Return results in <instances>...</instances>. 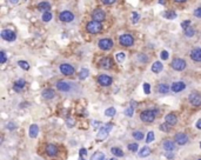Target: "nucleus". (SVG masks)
Returning a JSON list of instances; mask_svg holds the SVG:
<instances>
[{"mask_svg":"<svg viewBox=\"0 0 201 160\" xmlns=\"http://www.w3.org/2000/svg\"><path fill=\"white\" fill-rule=\"evenodd\" d=\"M159 113V109L154 108V109H145L140 113V119L142 120L144 122H147V124H151L155 120V117L157 114Z\"/></svg>","mask_w":201,"mask_h":160,"instance_id":"f257e3e1","label":"nucleus"},{"mask_svg":"<svg viewBox=\"0 0 201 160\" xmlns=\"http://www.w3.org/2000/svg\"><path fill=\"white\" fill-rule=\"evenodd\" d=\"M112 128H113V124H112V122L105 124V125L99 130V133L96 134V141L99 143V141L105 140V139L108 137V134H109V132H111Z\"/></svg>","mask_w":201,"mask_h":160,"instance_id":"f03ea898","label":"nucleus"},{"mask_svg":"<svg viewBox=\"0 0 201 160\" xmlns=\"http://www.w3.org/2000/svg\"><path fill=\"white\" fill-rule=\"evenodd\" d=\"M86 31L91 34H99L102 31V24L100 21H95V20H91L87 23L86 25Z\"/></svg>","mask_w":201,"mask_h":160,"instance_id":"7ed1b4c3","label":"nucleus"},{"mask_svg":"<svg viewBox=\"0 0 201 160\" xmlns=\"http://www.w3.org/2000/svg\"><path fill=\"white\" fill-rule=\"evenodd\" d=\"M113 46H114V42L109 38H102L98 41V47L102 51H109L111 48H113Z\"/></svg>","mask_w":201,"mask_h":160,"instance_id":"20e7f679","label":"nucleus"},{"mask_svg":"<svg viewBox=\"0 0 201 160\" xmlns=\"http://www.w3.org/2000/svg\"><path fill=\"white\" fill-rule=\"evenodd\" d=\"M186 66H187L186 61H185L184 59H181V58H175V59H173V61L171 63V67H172L174 71H178V72L184 71V69L186 68Z\"/></svg>","mask_w":201,"mask_h":160,"instance_id":"39448f33","label":"nucleus"},{"mask_svg":"<svg viewBox=\"0 0 201 160\" xmlns=\"http://www.w3.org/2000/svg\"><path fill=\"white\" fill-rule=\"evenodd\" d=\"M119 42H120L121 46H125V47H129V46H132L134 44V38L133 35H131V34H122L119 37Z\"/></svg>","mask_w":201,"mask_h":160,"instance_id":"423d86ee","label":"nucleus"},{"mask_svg":"<svg viewBox=\"0 0 201 160\" xmlns=\"http://www.w3.org/2000/svg\"><path fill=\"white\" fill-rule=\"evenodd\" d=\"M1 38L4 40H6V41L12 42V41H14V40L17 39V34H15V32L12 31V29L5 28V29L1 31Z\"/></svg>","mask_w":201,"mask_h":160,"instance_id":"0eeeda50","label":"nucleus"},{"mask_svg":"<svg viewBox=\"0 0 201 160\" xmlns=\"http://www.w3.org/2000/svg\"><path fill=\"white\" fill-rule=\"evenodd\" d=\"M91 17H92V20L102 23L105 20V18H106V13L101 8H95L93 12H92V14H91Z\"/></svg>","mask_w":201,"mask_h":160,"instance_id":"6e6552de","label":"nucleus"},{"mask_svg":"<svg viewBox=\"0 0 201 160\" xmlns=\"http://www.w3.org/2000/svg\"><path fill=\"white\" fill-rule=\"evenodd\" d=\"M188 100H189L190 105H193V106H201V94L198 92H192L188 97Z\"/></svg>","mask_w":201,"mask_h":160,"instance_id":"1a4fd4ad","label":"nucleus"},{"mask_svg":"<svg viewBox=\"0 0 201 160\" xmlns=\"http://www.w3.org/2000/svg\"><path fill=\"white\" fill-rule=\"evenodd\" d=\"M174 141L179 146H184L188 143V135L184 132H179L174 135Z\"/></svg>","mask_w":201,"mask_h":160,"instance_id":"9d476101","label":"nucleus"},{"mask_svg":"<svg viewBox=\"0 0 201 160\" xmlns=\"http://www.w3.org/2000/svg\"><path fill=\"white\" fill-rule=\"evenodd\" d=\"M73 85H74V84H72V82L60 80V81L56 82V88H58L59 91H61V92H71Z\"/></svg>","mask_w":201,"mask_h":160,"instance_id":"9b49d317","label":"nucleus"},{"mask_svg":"<svg viewBox=\"0 0 201 160\" xmlns=\"http://www.w3.org/2000/svg\"><path fill=\"white\" fill-rule=\"evenodd\" d=\"M59 69H60V72L64 74V75H72V74H74V67L72 66L71 64H66V63H64V64H61L60 66H59Z\"/></svg>","mask_w":201,"mask_h":160,"instance_id":"f8f14e48","label":"nucleus"},{"mask_svg":"<svg viewBox=\"0 0 201 160\" xmlns=\"http://www.w3.org/2000/svg\"><path fill=\"white\" fill-rule=\"evenodd\" d=\"M98 82H99V85H101V86H104V87H107V86H111L112 85V82H113V79L107 75V74H100L99 77H98Z\"/></svg>","mask_w":201,"mask_h":160,"instance_id":"ddd939ff","label":"nucleus"},{"mask_svg":"<svg viewBox=\"0 0 201 160\" xmlns=\"http://www.w3.org/2000/svg\"><path fill=\"white\" fill-rule=\"evenodd\" d=\"M59 19L62 23H72L74 20V14L69 11H62L59 14Z\"/></svg>","mask_w":201,"mask_h":160,"instance_id":"4468645a","label":"nucleus"},{"mask_svg":"<svg viewBox=\"0 0 201 160\" xmlns=\"http://www.w3.org/2000/svg\"><path fill=\"white\" fill-rule=\"evenodd\" d=\"M99 67L104 69H109L113 67V60L111 57H105L99 61Z\"/></svg>","mask_w":201,"mask_h":160,"instance_id":"2eb2a0df","label":"nucleus"},{"mask_svg":"<svg viewBox=\"0 0 201 160\" xmlns=\"http://www.w3.org/2000/svg\"><path fill=\"white\" fill-rule=\"evenodd\" d=\"M186 88V84L184 81H175L171 85V90L174 92V93H179V92H182Z\"/></svg>","mask_w":201,"mask_h":160,"instance_id":"dca6fc26","label":"nucleus"},{"mask_svg":"<svg viewBox=\"0 0 201 160\" xmlns=\"http://www.w3.org/2000/svg\"><path fill=\"white\" fill-rule=\"evenodd\" d=\"M190 59L194 60V61H198V63H201V47H195L190 51Z\"/></svg>","mask_w":201,"mask_h":160,"instance_id":"f3484780","label":"nucleus"},{"mask_svg":"<svg viewBox=\"0 0 201 160\" xmlns=\"http://www.w3.org/2000/svg\"><path fill=\"white\" fill-rule=\"evenodd\" d=\"M41 95H42L44 99L51 100V99H53L54 97H55V92H54V90H52V88H45L41 92Z\"/></svg>","mask_w":201,"mask_h":160,"instance_id":"a211bd4d","label":"nucleus"},{"mask_svg":"<svg viewBox=\"0 0 201 160\" xmlns=\"http://www.w3.org/2000/svg\"><path fill=\"white\" fill-rule=\"evenodd\" d=\"M46 153L48 157H55L58 154V147L53 145V144H50L46 146Z\"/></svg>","mask_w":201,"mask_h":160,"instance_id":"6ab92c4d","label":"nucleus"},{"mask_svg":"<svg viewBox=\"0 0 201 160\" xmlns=\"http://www.w3.org/2000/svg\"><path fill=\"white\" fill-rule=\"evenodd\" d=\"M26 86V81L24 79H19V80H17L15 82H14V85H13V88H14V91L15 92H20L24 87Z\"/></svg>","mask_w":201,"mask_h":160,"instance_id":"aec40b11","label":"nucleus"},{"mask_svg":"<svg viewBox=\"0 0 201 160\" xmlns=\"http://www.w3.org/2000/svg\"><path fill=\"white\" fill-rule=\"evenodd\" d=\"M162 146H163V149L166 152H172V151L175 149V144L172 140H165L163 144H162Z\"/></svg>","mask_w":201,"mask_h":160,"instance_id":"412c9836","label":"nucleus"},{"mask_svg":"<svg viewBox=\"0 0 201 160\" xmlns=\"http://www.w3.org/2000/svg\"><path fill=\"white\" fill-rule=\"evenodd\" d=\"M165 121H166L167 124H169L171 126H174V125H176V122H178V118H176L175 114L169 113V114H167V115L165 117Z\"/></svg>","mask_w":201,"mask_h":160,"instance_id":"4be33fe9","label":"nucleus"},{"mask_svg":"<svg viewBox=\"0 0 201 160\" xmlns=\"http://www.w3.org/2000/svg\"><path fill=\"white\" fill-rule=\"evenodd\" d=\"M169 90H171V87L167 84H159L158 85V92L160 94H168Z\"/></svg>","mask_w":201,"mask_h":160,"instance_id":"5701e85b","label":"nucleus"},{"mask_svg":"<svg viewBox=\"0 0 201 160\" xmlns=\"http://www.w3.org/2000/svg\"><path fill=\"white\" fill-rule=\"evenodd\" d=\"M38 134H39V127H38V125L32 124L29 126V137L31 138H37Z\"/></svg>","mask_w":201,"mask_h":160,"instance_id":"b1692460","label":"nucleus"},{"mask_svg":"<svg viewBox=\"0 0 201 160\" xmlns=\"http://www.w3.org/2000/svg\"><path fill=\"white\" fill-rule=\"evenodd\" d=\"M38 10L39 11H42V12H46V11H50L51 10V4L48 1H41L38 4Z\"/></svg>","mask_w":201,"mask_h":160,"instance_id":"393cba45","label":"nucleus"},{"mask_svg":"<svg viewBox=\"0 0 201 160\" xmlns=\"http://www.w3.org/2000/svg\"><path fill=\"white\" fill-rule=\"evenodd\" d=\"M152 72L153 73H160L161 71L163 69V65H162V63L160 61H155V63H153V65H152Z\"/></svg>","mask_w":201,"mask_h":160,"instance_id":"a878e982","label":"nucleus"},{"mask_svg":"<svg viewBox=\"0 0 201 160\" xmlns=\"http://www.w3.org/2000/svg\"><path fill=\"white\" fill-rule=\"evenodd\" d=\"M151 154V148L148 146H145L141 148V151L139 152V157L140 158H146V157H148Z\"/></svg>","mask_w":201,"mask_h":160,"instance_id":"bb28decb","label":"nucleus"},{"mask_svg":"<svg viewBox=\"0 0 201 160\" xmlns=\"http://www.w3.org/2000/svg\"><path fill=\"white\" fill-rule=\"evenodd\" d=\"M111 153L113 155H115V157H123V152L119 147H112L111 148Z\"/></svg>","mask_w":201,"mask_h":160,"instance_id":"cd10ccee","label":"nucleus"},{"mask_svg":"<svg viewBox=\"0 0 201 160\" xmlns=\"http://www.w3.org/2000/svg\"><path fill=\"white\" fill-rule=\"evenodd\" d=\"M163 17L166 19H168V20H172V19H175L178 15H176V13H175L174 11H165L163 12Z\"/></svg>","mask_w":201,"mask_h":160,"instance_id":"c85d7f7f","label":"nucleus"},{"mask_svg":"<svg viewBox=\"0 0 201 160\" xmlns=\"http://www.w3.org/2000/svg\"><path fill=\"white\" fill-rule=\"evenodd\" d=\"M41 19H42V21H45V23H50V21L52 20V13H51L50 11L44 12V13H42V17H41Z\"/></svg>","mask_w":201,"mask_h":160,"instance_id":"c756f323","label":"nucleus"},{"mask_svg":"<svg viewBox=\"0 0 201 160\" xmlns=\"http://www.w3.org/2000/svg\"><path fill=\"white\" fill-rule=\"evenodd\" d=\"M159 128H160V131H162V132H166V133H167V132H169V131L172 130V126L165 121L163 124H161L160 126H159Z\"/></svg>","mask_w":201,"mask_h":160,"instance_id":"7c9ffc66","label":"nucleus"},{"mask_svg":"<svg viewBox=\"0 0 201 160\" xmlns=\"http://www.w3.org/2000/svg\"><path fill=\"white\" fill-rule=\"evenodd\" d=\"M184 34L188 37V38H192L194 34H195V29L193 28V27H188L186 29H184Z\"/></svg>","mask_w":201,"mask_h":160,"instance_id":"2f4dec72","label":"nucleus"},{"mask_svg":"<svg viewBox=\"0 0 201 160\" xmlns=\"http://www.w3.org/2000/svg\"><path fill=\"white\" fill-rule=\"evenodd\" d=\"M91 160H105V154L102 152H96L91 157Z\"/></svg>","mask_w":201,"mask_h":160,"instance_id":"473e14b6","label":"nucleus"},{"mask_svg":"<svg viewBox=\"0 0 201 160\" xmlns=\"http://www.w3.org/2000/svg\"><path fill=\"white\" fill-rule=\"evenodd\" d=\"M88 75H90V71L87 68H81L80 73H79V78L81 80H85Z\"/></svg>","mask_w":201,"mask_h":160,"instance_id":"72a5a7b5","label":"nucleus"},{"mask_svg":"<svg viewBox=\"0 0 201 160\" xmlns=\"http://www.w3.org/2000/svg\"><path fill=\"white\" fill-rule=\"evenodd\" d=\"M18 65H19V67H21L24 71H28V69L31 68L29 64H28L27 61H25V60H19V61H18Z\"/></svg>","mask_w":201,"mask_h":160,"instance_id":"f704fd0d","label":"nucleus"},{"mask_svg":"<svg viewBox=\"0 0 201 160\" xmlns=\"http://www.w3.org/2000/svg\"><path fill=\"white\" fill-rule=\"evenodd\" d=\"M125 59H126V54L123 53V52H119V53L115 54V60L118 61V63H123L125 61Z\"/></svg>","mask_w":201,"mask_h":160,"instance_id":"c9c22d12","label":"nucleus"},{"mask_svg":"<svg viewBox=\"0 0 201 160\" xmlns=\"http://www.w3.org/2000/svg\"><path fill=\"white\" fill-rule=\"evenodd\" d=\"M115 113H117V111H115V108L114 107H108L107 109L105 111V115H107V117H114L115 115Z\"/></svg>","mask_w":201,"mask_h":160,"instance_id":"e433bc0d","label":"nucleus"},{"mask_svg":"<svg viewBox=\"0 0 201 160\" xmlns=\"http://www.w3.org/2000/svg\"><path fill=\"white\" fill-rule=\"evenodd\" d=\"M144 133L141 132V131H134L133 132V138L135 140H142L144 139Z\"/></svg>","mask_w":201,"mask_h":160,"instance_id":"4c0bfd02","label":"nucleus"},{"mask_svg":"<svg viewBox=\"0 0 201 160\" xmlns=\"http://www.w3.org/2000/svg\"><path fill=\"white\" fill-rule=\"evenodd\" d=\"M127 148H128V151H131V152H136L138 148H139V146H138L136 143H132V144H128Z\"/></svg>","mask_w":201,"mask_h":160,"instance_id":"58836bf2","label":"nucleus"},{"mask_svg":"<svg viewBox=\"0 0 201 160\" xmlns=\"http://www.w3.org/2000/svg\"><path fill=\"white\" fill-rule=\"evenodd\" d=\"M154 132L153 131H151V132H148V134H147V138H146V143L147 144H149V143H152L153 140H154Z\"/></svg>","mask_w":201,"mask_h":160,"instance_id":"ea45409f","label":"nucleus"},{"mask_svg":"<svg viewBox=\"0 0 201 160\" xmlns=\"http://www.w3.org/2000/svg\"><path fill=\"white\" fill-rule=\"evenodd\" d=\"M139 20H140V15L136 13V12H133V13H132V23H133V24H136Z\"/></svg>","mask_w":201,"mask_h":160,"instance_id":"a19ab883","label":"nucleus"},{"mask_svg":"<svg viewBox=\"0 0 201 160\" xmlns=\"http://www.w3.org/2000/svg\"><path fill=\"white\" fill-rule=\"evenodd\" d=\"M133 113H134V107H132V106L125 111V114H126L127 117H133Z\"/></svg>","mask_w":201,"mask_h":160,"instance_id":"79ce46f5","label":"nucleus"},{"mask_svg":"<svg viewBox=\"0 0 201 160\" xmlns=\"http://www.w3.org/2000/svg\"><path fill=\"white\" fill-rule=\"evenodd\" d=\"M160 58L162 59V60H167L168 58H169V53L167 52V51H161V54H160Z\"/></svg>","mask_w":201,"mask_h":160,"instance_id":"37998d69","label":"nucleus"},{"mask_svg":"<svg viewBox=\"0 0 201 160\" xmlns=\"http://www.w3.org/2000/svg\"><path fill=\"white\" fill-rule=\"evenodd\" d=\"M6 60H7L6 54H5L4 51H1V52H0V63H1V64H5V63H6Z\"/></svg>","mask_w":201,"mask_h":160,"instance_id":"c03bdc74","label":"nucleus"},{"mask_svg":"<svg viewBox=\"0 0 201 160\" xmlns=\"http://www.w3.org/2000/svg\"><path fill=\"white\" fill-rule=\"evenodd\" d=\"M144 92H145V94L151 93V85H149L148 82H145V84H144Z\"/></svg>","mask_w":201,"mask_h":160,"instance_id":"a18cd8bd","label":"nucleus"},{"mask_svg":"<svg viewBox=\"0 0 201 160\" xmlns=\"http://www.w3.org/2000/svg\"><path fill=\"white\" fill-rule=\"evenodd\" d=\"M190 25H192L190 20H185V21L181 23V27H182L184 29H186V28H188V27H190Z\"/></svg>","mask_w":201,"mask_h":160,"instance_id":"49530a36","label":"nucleus"},{"mask_svg":"<svg viewBox=\"0 0 201 160\" xmlns=\"http://www.w3.org/2000/svg\"><path fill=\"white\" fill-rule=\"evenodd\" d=\"M193 15H194L195 18H200L201 19V7L195 8V10H194V12H193Z\"/></svg>","mask_w":201,"mask_h":160,"instance_id":"de8ad7c7","label":"nucleus"},{"mask_svg":"<svg viewBox=\"0 0 201 160\" xmlns=\"http://www.w3.org/2000/svg\"><path fill=\"white\" fill-rule=\"evenodd\" d=\"M66 124H67V126H68V127H73V126H74V124H75V120L72 119V118H67Z\"/></svg>","mask_w":201,"mask_h":160,"instance_id":"09e8293b","label":"nucleus"},{"mask_svg":"<svg viewBox=\"0 0 201 160\" xmlns=\"http://www.w3.org/2000/svg\"><path fill=\"white\" fill-rule=\"evenodd\" d=\"M100 124H101V122H100L99 120H93V121H92V127H93L94 130H96V128L100 126Z\"/></svg>","mask_w":201,"mask_h":160,"instance_id":"8fccbe9b","label":"nucleus"},{"mask_svg":"<svg viewBox=\"0 0 201 160\" xmlns=\"http://www.w3.org/2000/svg\"><path fill=\"white\" fill-rule=\"evenodd\" d=\"M104 5H112V4H114L117 0H100Z\"/></svg>","mask_w":201,"mask_h":160,"instance_id":"3c124183","label":"nucleus"},{"mask_svg":"<svg viewBox=\"0 0 201 160\" xmlns=\"http://www.w3.org/2000/svg\"><path fill=\"white\" fill-rule=\"evenodd\" d=\"M6 127H7V130H11V131H13L14 128H15V125H14V122H8V124L6 125Z\"/></svg>","mask_w":201,"mask_h":160,"instance_id":"603ef678","label":"nucleus"},{"mask_svg":"<svg viewBox=\"0 0 201 160\" xmlns=\"http://www.w3.org/2000/svg\"><path fill=\"white\" fill-rule=\"evenodd\" d=\"M79 154H80V157H86V154H87V149H86V148H80Z\"/></svg>","mask_w":201,"mask_h":160,"instance_id":"864d4df0","label":"nucleus"},{"mask_svg":"<svg viewBox=\"0 0 201 160\" xmlns=\"http://www.w3.org/2000/svg\"><path fill=\"white\" fill-rule=\"evenodd\" d=\"M195 126H196V128H198V130H201V119H199L198 121H196Z\"/></svg>","mask_w":201,"mask_h":160,"instance_id":"5fc2aeb1","label":"nucleus"},{"mask_svg":"<svg viewBox=\"0 0 201 160\" xmlns=\"http://www.w3.org/2000/svg\"><path fill=\"white\" fill-rule=\"evenodd\" d=\"M166 157H167L168 159H172V158H173V154H172V153H169V154H168V153H166Z\"/></svg>","mask_w":201,"mask_h":160,"instance_id":"6e6d98bb","label":"nucleus"},{"mask_svg":"<svg viewBox=\"0 0 201 160\" xmlns=\"http://www.w3.org/2000/svg\"><path fill=\"white\" fill-rule=\"evenodd\" d=\"M11 4H18L19 2V0H8Z\"/></svg>","mask_w":201,"mask_h":160,"instance_id":"4d7b16f0","label":"nucleus"},{"mask_svg":"<svg viewBox=\"0 0 201 160\" xmlns=\"http://www.w3.org/2000/svg\"><path fill=\"white\" fill-rule=\"evenodd\" d=\"M174 2H185V1H187V0H173Z\"/></svg>","mask_w":201,"mask_h":160,"instance_id":"13d9d810","label":"nucleus"},{"mask_svg":"<svg viewBox=\"0 0 201 160\" xmlns=\"http://www.w3.org/2000/svg\"><path fill=\"white\" fill-rule=\"evenodd\" d=\"M159 4L160 5H165V0H159Z\"/></svg>","mask_w":201,"mask_h":160,"instance_id":"bf43d9fd","label":"nucleus"},{"mask_svg":"<svg viewBox=\"0 0 201 160\" xmlns=\"http://www.w3.org/2000/svg\"><path fill=\"white\" fill-rule=\"evenodd\" d=\"M79 160H86V159H85V157H80V158H79Z\"/></svg>","mask_w":201,"mask_h":160,"instance_id":"052dcab7","label":"nucleus"},{"mask_svg":"<svg viewBox=\"0 0 201 160\" xmlns=\"http://www.w3.org/2000/svg\"><path fill=\"white\" fill-rule=\"evenodd\" d=\"M109 160H118L117 158H112V159H109Z\"/></svg>","mask_w":201,"mask_h":160,"instance_id":"680f3d73","label":"nucleus"},{"mask_svg":"<svg viewBox=\"0 0 201 160\" xmlns=\"http://www.w3.org/2000/svg\"><path fill=\"white\" fill-rule=\"evenodd\" d=\"M200 147H201V143H200Z\"/></svg>","mask_w":201,"mask_h":160,"instance_id":"e2e57ef3","label":"nucleus"},{"mask_svg":"<svg viewBox=\"0 0 201 160\" xmlns=\"http://www.w3.org/2000/svg\"><path fill=\"white\" fill-rule=\"evenodd\" d=\"M198 160H201V159H198Z\"/></svg>","mask_w":201,"mask_h":160,"instance_id":"0e129e2a","label":"nucleus"}]
</instances>
